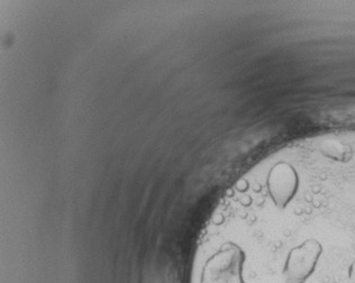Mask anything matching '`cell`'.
Masks as SVG:
<instances>
[{
    "label": "cell",
    "mask_w": 355,
    "mask_h": 283,
    "mask_svg": "<svg viewBox=\"0 0 355 283\" xmlns=\"http://www.w3.org/2000/svg\"><path fill=\"white\" fill-rule=\"evenodd\" d=\"M349 279L352 283H355V261L349 266Z\"/></svg>",
    "instance_id": "3"
},
{
    "label": "cell",
    "mask_w": 355,
    "mask_h": 283,
    "mask_svg": "<svg viewBox=\"0 0 355 283\" xmlns=\"http://www.w3.org/2000/svg\"><path fill=\"white\" fill-rule=\"evenodd\" d=\"M266 188L275 206L286 209L298 191V172L291 163H277L268 174Z\"/></svg>",
    "instance_id": "2"
},
{
    "label": "cell",
    "mask_w": 355,
    "mask_h": 283,
    "mask_svg": "<svg viewBox=\"0 0 355 283\" xmlns=\"http://www.w3.org/2000/svg\"><path fill=\"white\" fill-rule=\"evenodd\" d=\"M322 253L323 246L315 239H306L293 248L282 270L286 283H305L316 270Z\"/></svg>",
    "instance_id": "1"
}]
</instances>
